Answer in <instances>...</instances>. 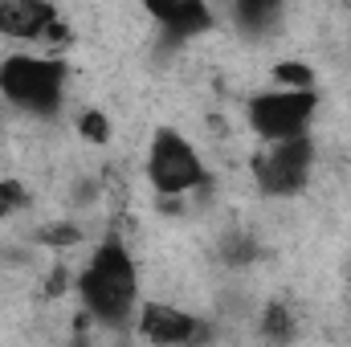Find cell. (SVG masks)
<instances>
[{
  "instance_id": "cell-3",
  "label": "cell",
  "mask_w": 351,
  "mask_h": 347,
  "mask_svg": "<svg viewBox=\"0 0 351 347\" xmlns=\"http://www.w3.org/2000/svg\"><path fill=\"white\" fill-rule=\"evenodd\" d=\"M319 110V90H258L245 102V123L262 143L298 139L311 131V119Z\"/></svg>"
},
{
  "instance_id": "cell-12",
  "label": "cell",
  "mask_w": 351,
  "mask_h": 347,
  "mask_svg": "<svg viewBox=\"0 0 351 347\" xmlns=\"http://www.w3.org/2000/svg\"><path fill=\"white\" fill-rule=\"evenodd\" d=\"M25 204V188L16 180H0V217H8L12 208Z\"/></svg>"
},
{
  "instance_id": "cell-1",
  "label": "cell",
  "mask_w": 351,
  "mask_h": 347,
  "mask_svg": "<svg viewBox=\"0 0 351 347\" xmlns=\"http://www.w3.org/2000/svg\"><path fill=\"white\" fill-rule=\"evenodd\" d=\"M78 298L94 323L102 327H127L139 307V274L135 258L119 237H106L94 246L90 261L78 274Z\"/></svg>"
},
{
  "instance_id": "cell-9",
  "label": "cell",
  "mask_w": 351,
  "mask_h": 347,
  "mask_svg": "<svg viewBox=\"0 0 351 347\" xmlns=\"http://www.w3.org/2000/svg\"><path fill=\"white\" fill-rule=\"evenodd\" d=\"M278 16H282L278 4H258V0H241V4L233 8V21H237V29H245V33H269V29L278 25Z\"/></svg>"
},
{
  "instance_id": "cell-2",
  "label": "cell",
  "mask_w": 351,
  "mask_h": 347,
  "mask_svg": "<svg viewBox=\"0 0 351 347\" xmlns=\"http://www.w3.org/2000/svg\"><path fill=\"white\" fill-rule=\"evenodd\" d=\"M70 66L62 58L41 53H8L0 58V98L33 119H53L66 102Z\"/></svg>"
},
{
  "instance_id": "cell-10",
  "label": "cell",
  "mask_w": 351,
  "mask_h": 347,
  "mask_svg": "<svg viewBox=\"0 0 351 347\" xmlns=\"http://www.w3.org/2000/svg\"><path fill=\"white\" fill-rule=\"evenodd\" d=\"M262 335L269 339V344H282V339H290V335H294V319H290V311H286V307H265Z\"/></svg>"
},
{
  "instance_id": "cell-4",
  "label": "cell",
  "mask_w": 351,
  "mask_h": 347,
  "mask_svg": "<svg viewBox=\"0 0 351 347\" xmlns=\"http://www.w3.org/2000/svg\"><path fill=\"white\" fill-rule=\"evenodd\" d=\"M143 168H147V180H152V188L160 196H184V192H192V188H200L208 180L200 152L176 127H156Z\"/></svg>"
},
{
  "instance_id": "cell-6",
  "label": "cell",
  "mask_w": 351,
  "mask_h": 347,
  "mask_svg": "<svg viewBox=\"0 0 351 347\" xmlns=\"http://www.w3.org/2000/svg\"><path fill=\"white\" fill-rule=\"evenodd\" d=\"M135 323H139V335L152 347H188L204 331V323L176 302H143Z\"/></svg>"
},
{
  "instance_id": "cell-11",
  "label": "cell",
  "mask_w": 351,
  "mask_h": 347,
  "mask_svg": "<svg viewBox=\"0 0 351 347\" xmlns=\"http://www.w3.org/2000/svg\"><path fill=\"white\" fill-rule=\"evenodd\" d=\"M78 135L90 139V143H106L110 139V119L102 110H82L78 115Z\"/></svg>"
},
{
  "instance_id": "cell-7",
  "label": "cell",
  "mask_w": 351,
  "mask_h": 347,
  "mask_svg": "<svg viewBox=\"0 0 351 347\" xmlns=\"http://www.w3.org/2000/svg\"><path fill=\"white\" fill-rule=\"evenodd\" d=\"M62 21L53 4L41 0H0V37L8 41H49V29Z\"/></svg>"
},
{
  "instance_id": "cell-5",
  "label": "cell",
  "mask_w": 351,
  "mask_h": 347,
  "mask_svg": "<svg viewBox=\"0 0 351 347\" xmlns=\"http://www.w3.org/2000/svg\"><path fill=\"white\" fill-rule=\"evenodd\" d=\"M315 139L311 131L298 135V139H282V143H262V152L254 156V180L265 196H290V192H302L306 180L315 172Z\"/></svg>"
},
{
  "instance_id": "cell-8",
  "label": "cell",
  "mask_w": 351,
  "mask_h": 347,
  "mask_svg": "<svg viewBox=\"0 0 351 347\" xmlns=\"http://www.w3.org/2000/svg\"><path fill=\"white\" fill-rule=\"evenodd\" d=\"M147 16L164 29V37L172 41H188V37H200L217 25L213 8L208 4H196V0H176V4H147Z\"/></svg>"
}]
</instances>
